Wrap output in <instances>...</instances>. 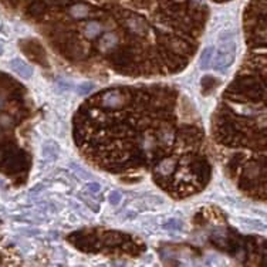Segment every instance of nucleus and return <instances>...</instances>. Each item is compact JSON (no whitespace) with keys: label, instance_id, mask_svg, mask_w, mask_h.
Wrapping results in <instances>:
<instances>
[{"label":"nucleus","instance_id":"9b49d317","mask_svg":"<svg viewBox=\"0 0 267 267\" xmlns=\"http://www.w3.org/2000/svg\"><path fill=\"white\" fill-rule=\"evenodd\" d=\"M171 47L178 53H188L189 46L185 41H171Z\"/></svg>","mask_w":267,"mask_h":267},{"label":"nucleus","instance_id":"1a4fd4ad","mask_svg":"<svg viewBox=\"0 0 267 267\" xmlns=\"http://www.w3.org/2000/svg\"><path fill=\"white\" fill-rule=\"evenodd\" d=\"M213 51H215V48H213V47H206L202 53H201V68L205 70V68H208V67H209L211 61H212Z\"/></svg>","mask_w":267,"mask_h":267},{"label":"nucleus","instance_id":"f03ea898","mask_svg":"<svg viewBox=\"0 0 267 267\" xmlns=\"http://www.w3.org/2000/svg\"><path fill=\"white\" fill-rule=\"evenodd\" d=\"M97 98H100V105L102 108H107V110H117V108L122 107L128 100L125 92L122 90H117V88L107 90V91L102 92L100 97L97 95Z\"/></svg>","mask_w":267,"mask_h":267},{"label":"nucleus","instance_id":"ddd939ff","mask_svg":"<svg viewBox=\"0 0 267 267\" xmlns=\"http://www.w3.org/2000/svg\"><path fill=\"white\" fill-rule=\"evenodd\" d=\"M121 199H122V196H121L120 192H117V191H112L110 195H108V201H110L111 205H118L121 202Z\"/></svg>","mask_w":267,"mask_h":267},{"label":"nucleus","instance_id":"f257e3e1","mask_svg":"<svg viewBox=\"0 0 267 267\" xmlns=\"http://www.w3.org/2000/svg\"><path fill=\"white\" fill-rule=\"evenodd\" d=\"M236 57V44L232 40H225V44L216 54L213 68L219 73H225L235 61Z\"/></svg>","mask_w":267,"mask_h":267},{"label":"nucleus","instance_id":"39448f33","mask_svg":"<svg viewBox=\"0 0 267 267\" xmlns=\"http://www.w3.org/2000/svg\"><path fill=\"white\" fill-rule=\"evenodd\" d=\"M9 65L14 73L18 74L23 78H30L31 74H33V68L26 61H23L21 58H13L9 63Z\"/></svg>","mask_w":267,"mask_h":267},{"label":"nucleus","instance_id":"423d86ee","mask_svg":"<svg viewBox=\"0 0 267 267\" xmlns=\"http://www.w3.org/2000/svg\"><path fill=\"white\" fill-rule=\"evenodd\" d=\"M117 44H118V36L114 31H110V33H105L98 41V50L101 53H108Z\"/></svg>","mask_w":267,"mask_h":267},{"label":"nucleus","instance_id":"a211bd4d","mask_svg":"<svg viewBox=\"0 0 267 267\" xmlns=\"http://www.w3.org/2000/svg\"><path fill=\"white\" fill-rule=\"evenodd\" d=\"M178 1H184V0H178Z\"/></svg>","mask_w":267,"mask_h":267},{"label":"nucleus","instance_id":"f8f14e48","mask_svg":"<svg viewBox=\"0 0 267 267\" xmlns=\"http://www.w3.org/2000/svg\"><path fill=\"white\" fill-rule=\"evenodd\" d=\"M165 229H171V231H178V229H182V222L178 221V219H169L164 225Z\"/></svg>","mask_w":267,"mask_h":267},{"label":"nucleus","instance_id":"dca6fc26","mask_svg":"<svg viewBox=\"0 0 267 267\" xmlns=\"http://www.w3.org/2000/svg\"><path fill=\"white\" fill-rule=\"evenodd\" d=\"M3 104H4V98H3V97L0 95V108L3 107Z\"/></svg>","mask_w":267,"mask_h":267},{"label":"nucleus","instance_id":"6e6552de","mask_svg":"<svg viewBox=\"0 0 267 267\" xmlns=\"http://www.w3.org/2000/svg\"><path fill=\"white\" fill-rule=\"evenodd\" d=\"M101 31H102L101 23H98V21H95V20L88 21V23L84 26V36L87 37L88 40H92V38L98 37L101 34Z\"/></svg>","mask_w":267,"mask_h":267},{"label":"nucleus","instance_id":"7ed1b4c3","mask_svg":"<svg viewBox=\"0 0 267 267\" xmlns=\"http://www.w3.org/2000/svg\"><path fill=\"white\" fill-rule=\"evenodd\" d=\"M176 165H178L176 158H165V159H162V161L158 164L157 168H155V172H157L159 176L165 178V176H169L174 174V171L176 169Z\"/></svg>","mask_w":267,"mask_h":267},{"label":"nucleus","instance_id":"0eeeda50","mask_svg":"<svg viewBox=\"0 0 267 267\" xmlns=\"http://www.w3.org/2000/svg\"><path fill=\"white\" fill-rule=\"evenodd\" d=\"M68 14L75 20H83L90 14V7L84 3H75L73 6H70Z\"/></svg>","mask_w":267,"mask_h":267},{"label":"nucleus","instance_id":"2eb2a0df","mask_svg":"<svg viewBox=\"0 0 267 267\" xmlns=\"http://www.w3.org/2000/svg\"><path fill=\"white\" fill-rule=\"evenodd\" d=\"M0 125H3V127L11 125V118H10L9 115H1V117H0Z\"/></svg>","mask_w":267,"mask_h":267},{"label":"nucleus","instance_id":"f3484780","mask_svg":"<svg viewBox=\"0 0 267 267\" xmlns=\"http://www.w3.org/2000/svg\"><path fill=\"white\" fill-rule=\"evenodd\" d=\"M1 51H3V47L0 46V54H1Z\"/></svg>","mask_w":267,"mask_h":267},{"label":"nucleus","instance_id":"4468645a","mask_svg":"<svg viewBox=\"0 0 267 267\" xmlns=\"http://www.w3.org/2000/svg\"><path fill=\"white\" fill-rule=\"evenodd\" d=\"M85 189L88 192H92V194H98L101 191V185L97 184V182H90V184L85 185Z\"/></svg>","mask_w":267,"mask_h":267},{"label":"nucleus","instance_id":"20e7f679","mask_svg":"<svg viewBox=\"0 0 267 267\" xmlns=\"http://www.w3.org/2000/svg\"><path fill=\"white\" fill-rule=\"evenodd\" d=\"M125 24H127V27H128L132 33H135V34H138V36H144L148 30L147 21H145L144 18L137 17V16H132V17L127 18V20H125Z\"/></svg>","mask_w":267,"mask_h":267},{"label":"nucleus","instance_id":"9d476101","mask_svg":"<svg viewBox=\"0 0 267 267\" xmlns=\"http://www.w3.org/2000/svg\"><path fill=\"white\" fill-rule=\"evenodd\" d=\"M94 90V84L92 83H83V84H80L78 87H77V94L78 95H83V97H85L87 94H90V92Z\"/></svg>","mask_w":267,"mask_h":267}]
</instances>
